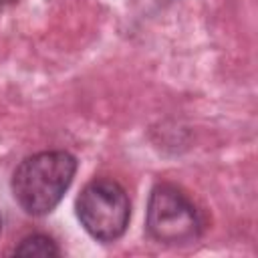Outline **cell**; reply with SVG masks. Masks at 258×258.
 I'll list each match as a JSON object with an SVG mask.
<instances>
[{
	"label": "cell",
	"instance_id": "cell-6",
	"mask_svg": "<svg viewBox=\"0 0 258 258\" xmlns=\"http://www.w3.org/2000/svg\"><path fill=\"white\" fill-rule=\"evenodd\" d=\"M0 232H2V218H0Z\"/></svg>",
	"mask_w": 258,
	"mask_h": 258
},
{
	"label": "cell",
	"instance_id": "cell-2",
	"mask_svg": "<svg viewBox=\"0 0 258 258\" xmlns=\"http://www.w3.org/2000/svg\"><path fill=\"white\" fill-rule=\"evenodd\" d=\"M77 218L95 240L115 242L129 226V196L113 179H93L77 198Z\"/></svg>",
	"mask_w": 258,
	"mask_h": 258
},
{
	"label": "cell",
	"instance_id": "cell-3",
	"mask_svg": "<svg viewBox=\"0 0 258 258\" xmlns=\"http://www.w3.org/2000/svg\"><path fill=\"white\" fill-rule=\"evenodd\" d=\"M149 236L167 246L191 244L202 234V218L191 200L171 183L151 189L145 220Z\"/></svg>",
	"mask_w": 258,
	"mask_h": 258
},
{
	"label": "cell",
	"instance_id": "cell-5",
	"mask_svg": "<svg viewBox=\"0 0 258 258\" xmlns=\"http://www.w3.org/2000/svg\"><path fill=\"white\" fill-rule=\"evenodd\" d=\"M12 2H18V0H0V6H6V4H12Z\"/></svg>",
	"mask_w": 258,
	"mask_h": 258
},
{
	"label": "cell",
	"instance_id": "cell-4",
	"mask_svg": "<svg viewBox=\"0 0 258 258\" xmlns=\"http://www.w3.org/2000/svg\"><path fill=\"white\" fill-rule=\"evenodd\" d=\"M14 254L16 256H58L60 250L50 236L32 234V236H26L14 248Z\"/></svg>",
	"mask_w": 258,
	"mask_h": 258
},
{
	"label": "cell",
	"instance_id": "cell-1",
	"mask_svg": "<svg viewBox=\"0 0 258 258\" xmlns=\"http://www.w3.org/2000/svg\"><path fill=\"white\" fill-rule=\"evenodd\" d=\"M77 173V157L69 151H40L12 173V194L18 206L30 216L50 214Z\"/></svg>",
	"mask_w": 258,
	"mask_h": 258
}]
</instances>
